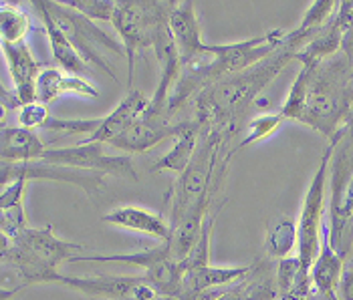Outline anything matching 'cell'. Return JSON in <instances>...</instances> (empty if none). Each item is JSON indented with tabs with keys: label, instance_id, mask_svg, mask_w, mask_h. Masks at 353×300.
Here are the masks:
<instances>
[{
	"label": "cell",
	"instance_id": "obj_17",
	"mask_svg": "<svg viewBox=\"0 0 353 300\" xmlns=\"http://www.w3.org/2000/svg\"><path fill=\"white\" fill-rule=\"evenodd\" d=\"M2 53L6 58V65H8L12 85H14V93H17L19 101L23 105L37 101V81H39V75L43 69L30 53L27 41L14 43V45L2 43Z\"/></svg>",
	"mask_w": 353,
	"mask_h": 300
},
{
	"label": "cell",
	"instance_id": "obj_20",
	"mask_svg": "<svg viewBox=\"0 0 353 300\" xmlns=\"http://www.w3.org/2000/svg\"><path fill=\"white\" fill-rule=\"evenodd\" d=\"M47 143L34 129L21 125H2L0 129V158L2 162L23 164V162H41Z\"/></svg>",
	"mask_w": 353,
	"mask_h": 300
},
{
	"label": "cell",
	"instance_id": "obj_31",
	"mask_svg": "<svg viewBox=\"0 0 353 300\" xmlns=\"http://www.w3.org/2000/svg\"><path fill=\"white\" fill-rule=\"evenodd\" d=\"M307 300H339V294L337 292H323V290H319V288L313 286Z\"/></svg>",
	"mask_w": 353,
	"mask_h": 300
},
{
	"label": "cell",
	"instance_id": "obj_11",
	"mask_svg": "<svg viewBox=\"0 0 353 300\" xmlns=\"http://www.w3.org/2000/svg\"><path fill=\"white\" fill-rule=\"evenodd\" d=\"M54 284H63L91 299L101 300H168L145 278L137 276H65L59 274Z\"/></svg>",
	"mask_w": 353,
	"mask_h": 300
},
{
	"label": "cell",
	"instance_id": "obj_10",
	"mask_svg": "<svg viewBox=\"0 0 353 300\" xmlns=\"http://www.w3.org/2000/svg\"><path fill=\"white\" fill-rule=\"evenodd\" d=\"M43 162L67 167H77L83 171H93L99 175H113V178H125L137 180L136 165L132 156L125 153H113L109 145L99 141H85L69 147H49L43 156Z\"/></svg>",
	"mask_w": 353,
	"mask_h": 300
},
{
	"label": "cell",
	"instance_id": "obj_33",
	"mask_svg": "<svg viewBox=\"0 0 353 300\" xmlns=\"http://www.w3.org/2000/svg\"><path fill=\"white\" fill-rule=\"evenodd\" d=\"M168 300H180V299H172V297H170V299H168Z\"/></svg>",
	"mask_w": 353,
	"mask_h": 300
},
{
	"label": "cell",
	"instance_id": "obj_26",
	"mask_svg": "<svg viewBox=\"0 0 353 300\" xmlns=\"http://www.w3.org/2000/svg\"><path fill=\"white\" fill-rule=\"evenodd\" d=\"M285 121H287V119L281 115V111H279V113H265V115L252 117V119L246 123L245 137H243V141H239V149L248 147V145H252V143H256V141H263V139H267V137L272 136V133H276Z\"/></svg>",
	"mask_w": 353,
	"mask_h": 300
},
{
	"label": "cell",
	"instance_id": "obj_3",
	"mask_svg": "<svg viewBox=\"0 0 353 300\" xmlns=\"http://www.w3.org/2000/svg\"><path fill=\"white\" fill-rule=\"evenodd\" d=\"M353 111V67L341 51L313 67L299 123L329 141L347 123Z\"/></svg>",
	"mask_w": 353,
	"mask_h": 300
},
{
	"label": "cell",
	"instance_id": "obj_4",
	"mask_svg": "<svg viewBox=\"0 0 353 300\" xmlns=\"http://www.w3.org/2000/svg\"><path fill=\"white\" fill-rule=\"evenodd\" d=\"M43 8L49 12L51 21L65 32V36L71 41L75 51L91 67L103 71L108 77L117 83V73L113 58H121L125 55V49L121 41L113 39L103 28H99L91 19L75 12L73 8L65 6L57 0H41Z\"/></svg>",
	"mask_w": 353,
	"mask_h": 300
},
{
	"label": "cell",
	"instance_id": "obj_30",
	"mask_svg": "<svg viewBox=\"0 0 353 300\" xmlns=\"http://www.w3.org/2000/svg\"><path fill=\"white\" fill-rule=\"evenodd\" d=\"M339 300H353V268H347L339 282Z\"/></svg>",
	"mask_w": 353,
	"mask_h": 300
},
{
	"label": "cell",
	"instance_id": "obj_16",
	"mask_svg": "<svg viewBox=\"0 0 353 300\" xmlns=\"http://www.w3.org/2000/svg\"><path fill=\"white\" fill-rule=\"evenodd\" d=\"M168 27L172 32L174 45L178 49L180 61H190L206 51L208 43L202 41L200 19L192 2H174L168 19Z\"/></svg>",
	"mask_w": 353,
	"mask_h": 300
},
{
	"label": "cell",
	"instance_id": "obj_28",
	"mask_svg": "<svg viewBox=\"0 0 353 300\" xmlns=\"http://www.w3.org/2000/svg\"><path fill=\"white\" fill-rule=\"evenodd\" d=\"M49 121H51L49 105H45L41 101H32L17 111V125L27 127V129H34V131L45 129Z\"/></svg>",
	"mask_w": 353,
	"mask_h": 300
},
{
	"label": "cell",
	"instance_id": "obj_13",
	"mask_svg": "<svg viewBox=\"0 0 353 300\" xmlns=\"http://www.w3.org/2000/svg\"><path fill=\"white\" fill-rule=\"evenodd\" d=\"M276 276H272L269 260H256L250 264V270L239 280L210 288L196 300H276Z\"/></svg>",
	"mask_w": 353,
	"mask_h": 300
},
{
	"label": "cell",
	"instance_id": "obj_18",
	"mask_svg": "<svg viewBox=\"0 0 353 300\" xmlns=\"http://www.w3.org/2000/svg\"><path fill=\"white\" fill-rule=\"evenodd\" d=\"M101 219L105 224L123 228V230L145 234L158 242H168L172 236V226L162 214H156V212L139 208V206H119V208L108 212Z\"/></svg>",
	"mask_w": 353,
	"mask_h": 300
},
{
	"label": "cell",
	"instance_id": "obj_14",
	"mask_svg": "<svg viewBox=\"0 0 353 300\" xmlns=\"http://www.w3.org/2000/svg\"><path fill=\"white\" fill-rule=\"evenodd\" d=\"M353 27V2H339L337 10L331 14V19L321 27V30L309 41L307 47H303L295 61L301 65H319L329 56L341 51L343 39L347 30Z\"/></svg>",
	"mask_w": 353,
	"mask_h": 300
},
{
	"label": "cell",
	"instance_id": "obj_23",
	"mask_svg": "<svg viewBox=\"0 0 353 300\" xmlns=\"http://www.w3.org/2000/svg\"><path fill=\"white\" fill-rule=\"evenodd\" d=\"M345 272L343 268V254L337 252L331 244L329 228H323V238H321V250L311 266V282L315 288L323 292H337L341 276Z\"/></svg>",
	"mask_w": 353,
	"mask_h": 300
},
{
	"label": "cell",
	"instance_id": "obj_21",
	"mask_svg": "<svg viewBox=\"0 0 353 300\" xmlns=\"http://www.w3.org/2000/svg\"><path fill=\"white\" fill-rule=\"evenodd\" d=\"M32 8H37V12L41 14L43 19V27H45V34H47V41H49V47H51V55H53L54 63L61 71L69 73V75H75V77H91V67L81 58V55L75 51V47L71 45V41L65 36V32L54 25L49 17V12L43 8V2L41 0H34L32 2Z\"/></svg>",
	"mask_w": 353,
	"mask_h": 300
},
{
	"label": "cell",
	"instance_id": "obj_8",
	"mask_svg": "<svg viewBox=\"0 0 353 300\" xmlns=\"http://www.w3.org/2000/svg\"><path fill=\"white\" fill-rule=\"evenodd\" d=\"M148 107H150V99L141 91L132 89L117 103V107L103 117H97V119H54L51 117L45 129L63 131V133H85L87 141H99V143L109 145L128 127H132L148 111Z\"/></svg>",
	"mask_w": 353,
	"mask_h": 300
},
{
	"label": "cell",
	"instance_id": "obj_25",
	"mask_svg": "<svg viewBox=\"0 0 353 300\" xmlns=\"http://www.w3.org/2000/svg\"><path fill=\"white\" fill-rule=\"evenodd\" d=\"M30 30V17L19 4L0 2V41L2 43H23Z\"/></svg>",
	"mask_w": 353,
	"mask_h": 300
},
{
	"label": "cell",
	"instance_id": "obj_2",
	"mask_svg": "<svg viewBox=\"0 0 353 300\" xmlns=\"http://www.w3.org/2000/svg\"><path fill=\"white\" fill-rule=\"evenodd\" d=\"M315 34V30L297 25L293 30H287L283 45L271 56L246 71L206 87L194 101V119L200 123V127L214 129L236 139L246 113L254 105L261 91L274 81L291 61H295L301 49L307 47Z\"/></svg>",
	"mask_w": 353,
	"mask_h": 300
},
{
	"label": "cell",
	"instance_id": "obj_9",
	"mask_svg": "<svg viewBox=\"0 0 353 300\" xmlns=\"http://www.w3.org/2000/svg\"><path fill=\"white\" fill-rule=\"evenodd\" d=\"M287 30L276 28L271 32H265L261 36H252L239 43L228 45H208L210 63H208V79L210 85L220 81L224 77H230L234 73L246 71L267 56H271L285 41ZM208 85V87H210Z\"/></svg>",
	"mask_w": 353,
	"mask_h": 300
},
{
	"label": "cell",
	"instance_id": "obj_5",
	"mask_svg": "<svg viewBox=\"0 0 353 300\" xmlns=\"http://www.w3.org/2000/svg\"><path fill=\"white\" fill-rule=\"evenodd\" d=\"M172 0H117L111 25L119 34L130 63V79L134 81L136 56L143 49H154L163 32L168 30V19L172 12Z\"/></svg>",
	"mask_w": 353,
	"mask_h": 300
},
{
	"label": "cell",
	"instance_id": "obj_29",
	"mask_svg": "<svg viewBox=\"0 0 353 300\" xmlns=\"http://www.w3.org/2000/svg\"><path fill=\"white\" fill-rule=\"evenodd\" d=\"M27 180L25 178H19L6 186L0 188V210H6V208H14V206H21L23 204V195L27 190Z\"/></svg>",
	"mask_w": 353,
	"mask_h": 300
},
{
	"label": "cell",
	"instance_id": "obj_12",
	"mask_svg": "<svg viewBox=\"0 0 353 300\" xmlns=\"http://www.w3.org/2000/svg\"><path fill=\"white\" fill-rule=\"evenodd\" d=\"M25 178L27 182L30 180H54V182H65L79 186L87 191L89 195L97 193L103 188V175L93 173V171H83L77 167H67V165L49 164V162H23V164H10L2 162L0 167V188Z\"/></svg>",
	"mask_w": 353,
	"mask_h": 300
},
{
	"label": "cell",
	"instance_id": "obj_15",
	"mask_svg": "<svg viewBox=\"0 0 353 300\" xmlns=\"http://www.w3.org/2000/svg\"><path fill=\"white\" fill-rule=\"evenodd\" d=\"M182 125L184 121H163V119H150L141 115L132 127H128L113 143H109V147L125 156L143 153L165 139L178 136Z\"/></svg>",
	"mask_w": 353,
	"mask_h": 300
},
{
	"label": "cell",
	"instance_id": "obj_22",
	"mask_svg": "<svg viewBox=\"0 0 353 300\" xmlns=\"http://www.w3.org/2000/svg\"><path fill=\"white\" fill-rule=\"evenodd\" d=\"M200 137H202V127L200 123L192 117L188 121H184L180 133L174 137V147L163 153L162 158L154 164V171H172L178 175H182L188 165L196 156V149H198V143H200Z\"/></svg>",
	"mask_w": 353,
	"mask_h": 300
},
{
	"label": "cell",
	"instance_id": "obj_19",
	"mask_svg": "<svg viewBox=\"0 0 353 300\" xmlns=\"http://www.w3.org/2000/svg\"><path fill=\"white\" fill-rule=\"evenodd\" d=\"M69 93L87 97V99L99 97V89L83 77L69 75L61 71L59 67H45L41 71L39 81H37V101L51 105L61 95H69Z\"/></svg>",
	"mask_w": 353,
	"mask_h": 300
},
{
	"label": "cell",
	"instance_id": "obj_7",
	"mask_svg": "<svg viewBox=\"0 0 353 300\" xmlns=\"http://www.w3.org/2000/svg\"><path fill=\"white\" fill-rule=\"evenodd\" d=\"M333 153V143L329 141L321 156L317 171L311 178L309 190L303 200V210L299 216V248L297 256L301 266L307 274H311V266L321 250V238L325 228V208H327V178H329V160Z\"/></svg>",
	"mask_w": 353,
	"mask_h": 300
},
{
	"label": "cell",
	"instance_id": "obj_6",
	"mask_svg": "<svg viewBox=\"0 0 353 300\" xmlns=\"http://www.w3.org/2000/svg\"><path fill=\"white\" fill-rule=\"evenodd\" d=\"M331 143L333 153L327 178V228L331 244L341 252L343 234L353 219V123H345Z\"/></svg>",
	"mask_w": 353,
	"mask_h": 300
},
{
	"label": "cell",
	"instance_id": "obj_27",
	"mask_svg": "<svg viewBox=\"0 0 353 300\" xmlns=\"http://www.w3.org/2000/svg\"><path fill=\"white\" fill-rule=\"evenodd\" d=\"M63 4L91 21H111L117 8V0H63Z\"/></svg>",
	"mask_w": 353,
	"mask_h": 300
},
{
	"label": "cell",
	"instance_id": "obj_1",
	"mask_svg": "<svg viewBox=\"0 0 353 300\" xmlns=\"http://www.w3.org/2000/svg\"><path fill=\"white\" fill-rule=\"evenodd\" d=\"M85 250L57 238L53 226H28L25 206L0 210V297L8 300L34 284H54L59 266Z\"/></svg>",
	"mask_w": 353,
	"mask_h": 300
},
{
	"label": "cell",
	"instance_id": "obj_32",
	"mask_svg": "<svg viewBox=\"0 0 353 300\" xmlns=\"http://www.w3.org/2000/svg\"><path fill=\"white\" fill-rule=\"evenodd\" d=\"M276 300H307V299H301V297H295V294H287V297H279Z\"/></svg>",
	"mask_w": 353,
	"mask_h": 300
},
{
	"label": "cell",
	"instance_id": "obj_24",
	"mask_svg": "<svg viewBox=\"0 0 353 300\" xmlns=\"http://www.w3.org/2000/svg\"><path fill=\"white\" fill-rule=\"evenodd\" d=\"M265 248H267V254L276 260L293 256L295 248H299V222L291 216L272 219L267 230Z\"/></svg>",
	"mask_w": 353,
	"mask_h": 300
}]
</instances>
